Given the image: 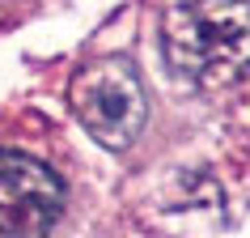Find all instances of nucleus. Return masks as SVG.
<instances>
[{"instance_id": "f03ea898", "label": "nucleus", "mask_w": 250, "mask_h": 238, "mask_svg": "<svg viewBox=\"0 0 250 238\" xmlns=\"http://www.w3.org/2000/svg\"><path fill=\"white\" fill-rule=\"evenodd\" d=\"M72 111L102 145L123 149L140 136L148 102L140 77L123 60H98L72 77Z\"/></svg>"}, {"instance_id": "7ed1b4c3", "label": "nucleus", "mask_w": 250, "mask_h": 238, "mask_svg": "<svg viewBox=\"0 0 250 238\" xmlns=\"http://www.w3.org/2000/svg\"><path fill=\"white\" fill-rule=\"evenodd\" d=\"M64 209V187L42 162L0 149V238L51 234Z\"/></svg>"}, {"instance_id": "20e7f679", "label": "nucleus", "mask_w": 250, "mask_h": 238, "mask_svg": "<svg viewBox=\"0 0 250 238\" xmlns=\"http://www.w3.org/2000/svg\"><path fill=\"white\" fill-rule=\"evenodd\" d=\"M4 4H9V0H0V9H4Z\"/></svg>"}, {"instance_id": "f257e3e1", "label": "nucleus", "mask_w": 250, "mask_h": 238, "mask_svg": "<svg viewBox=\"0 0 250 238\" xmlns=\"http://www.w3.org/2000/svg\"><path fill=\"white\" fill-rule=\"evenodd\" d=\"M166 55L195 85H233L250 72V0H187L166 22Z\"/></svg>"}]
</instances>
